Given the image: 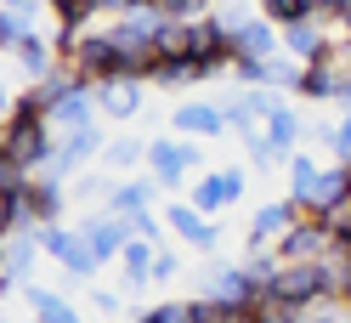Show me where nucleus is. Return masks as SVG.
I'll return each mask as SVG.
<instances>
[{"label": "nucleus", "instance_id": "f257e3e1", "mask_svg": "<svg viewBox=\"0 0 351 323\" xmlns=\"http://www.w3.org/2000/svg\"><path fill=\"white\" fill-rule=\"evenodd\" d=\"M69 69H74V80H80V85L142 80V74H136V62L119 51V40H114V34H85L80 46H74V57H69Z\"/></svg>", "mask_w": 351, "mask_h": 323}, {"label": "nucleus", "instance_id": "f03ea898", "mask_svg": "<svg viewBox=\"0 0 351 323\" xmlns=\"http://www.w3.org/2000/svg\"><path fill=\"white\" fill-rule=\"evenodd\" d=\"M0 154H6L12 165H23L29 176H34V170L51 165V154H57L51 119H23V114H12V119H6V136H0Z\"/></svg>", "mask_w": 351, "mask_h": 323}, {"label": "nucleus", "instance_id": "7ed1b4c3", "mask_svg": "<svg viewBox=\"0 0 351 323\" xmlns=\"http://www.w3.org/2000/svg\"><path fill=\"white\" fill-rule=\"evenodd\" d=\"M62 204H69L62 182H51V176H34L23 193H17V232H40V227H57Z\"/></svg>", "mask_w": 351, "mask_h": 323}, {"label": "nucleus", "instance_id": "20e7f679", "mask_svg": "<svg viewBox=\"0 0 351 323\" xmlns=\"http://www.w3.org/2000/svg\"><path fill=\"white\" fill-rule=\"evenodd\" d=\"M147 165H153L159 187H182L187 170H199V147L187 136H159V142H147Z\"/></svg>", "mask_w": 351, "mask_h": 323}, {"label": "nucleus", "instance_id": "39448f33", "mask_svg": "<svg viewBox=\"0 0 351 323\" xmlns=\"http://www.w3.org/2000/svg\"><path fill=\"white\" fill-rule=\"evenodd\" d=\"M261 295L267 289H261L244 267H221V261L204 267V300H215V307H255Z\"/></svg>", "mask_w": 351, "mask_h": 323}, {"label": "nucleus", "instance_id": "423d86ee", "mask_svg": "<svg viewBox=\"0 0 351 323\" xmlns=\"http://www.w3.org/2000/svg\"><path fill=\"white\" fill-rule=\"evenodd\" d=\"M40 250H46L51 261H62V272H69V278H91V272H97V250L85 244V232L40 227Z\"/></svg>", "mask_w": 351, "mask_h": 323}, {"label": "nucleus", "instance_id": "0eeeda50", "mask_svg": "<svg viewBox=\"0 0 351 323\" xmlns=\"http://www.w3.org/2000/svg\"><path fill=\"white\" fill-rule=\"evenodd\" d=\"M306 222V210L295 204V199H272V204H261L255 210V222H250V244L255 250H267V244H278L283 232H295Z\"/></svg>", "mask_w": 351, "mask_h": 323}, {"label": "nucleus", "instance_id": "6e6552de", "mask_svg": "<svg viewBox=\"0 0 351 323\" xmlns=\"http://www.w3.org/2000/svg\"><path fill=\"white\" fill-rule=\"evenodd\" d=\"M335 250H340V244L328 239V232L312 222V215H306L295 232H283V239H278V261H283V267H289V261H328Z\"/></svg>", "mask_w": 351, "mask_h": 323}, {"label": "nucleus", "instance_id": "1a4fd4ad", "mask_svg": "<svg viewBox=\"0 0 351 323\" xmlns=\"http://www.w3.org/2000/svg\"><path fill=\"white\" fill-rule=\"evenodd\" d=\"M85 125H97V85H74V91H62L51 102V131L57 136L85 131Z\"/></svg>", "mask_w": 351, "mask_h": 323}, {"label": "nucleus", "instance_id": "9d476101", "mask_svg": "<svg viewBox=\"0 0 351 323\" xmlns=\"http://www.w3.org/2000/svg\"><path fill=\"white\" fill-rule=\"evenodd\" d=\"M80 232H85V244L97 250V261H119L125 255V244H130V227H125V215H85L80 222Z\"/></svg>", "mask_w": 351, "mask_h": 323}, {"label": "nucleus", "instance_id": "9b49d317", "mask_svg": "<svg viewBox=\"0 0 351 323\" xmlns=\"http://www.w3.org/2000/svg\"><path fill=\"white\" fill-rule=\"evenodd\" d=\"M283 51H289L300 69H312V62H323L328 51H335V40L323 34V23H317V17H300V23H289V29H283Z\"/></svg>", "mask_w": 351, "mask_h": 323}, {"label": "nucleus", "instance_id": "f8f14e48", "mask_svg": "<svg viewBox=\"0 0 351 323\" xmlns=\"http://www.w3.org/2000/svg\"><path fill=\"white\" fill-rule=\"evenodd\" d=\"M227 46L232 57H278V23H267V17H244L238 29H227Z\"/></svg>", "mask_w": 351, "mask_h": 323}, {"label": "nucleus", "instance_id": "ddd939ff", "mask_svg": "<svg viewBox=\"0 0 351 323\" xmlns=\"http://www.w3.org/2000/svg\"><path fill=\"white\" fill-rule=\"evenodd\" d=\"M170 125H176L187 142H193V136H221V131H232V125H227V108H215V102H182V108L170 114Z\"/></svg>", "mask_w": 351, "mask_h": 323}, {"label": "nucleus", "instance_id": "4468645a", "mask_svg": "<svg viewBox=\"0 0 351 323\" xmlns=\"http://www.w3.org/2000/svg\"><path fill=\"white\" fill-rule=\"evenodd\" d=\"M97 147H102V131H97V125H85V131H69V136L57 142V154H51V170H46V176H51V182H62L69 170H80L85 159H91Z\"/></svg>", "mask_w": 351, "mask_h": 323}, {"label": "nucleus", "instance_id": "2eb2a0df", "mask_svg": "<svg viewBox=\"0 0 351 323\" xmlns=\"http://www.w3.org/2000/svg\"><path fill=\"white\" fill-rule=\"evenodd\" d=\"M97 108H102V119H136L142 114V80H108V85H97Z\"/></svg>", "mask_w": 351, "mask_h": 323}, {"label": "nucleus", "instance_id": "dca6fc26", "mask_svg": "<svg viewBox=\"0 0 351 323\" xmlns=\"http://www.w3.org/2000/svg\"><path fill=\"white\" fill-rule=\"evenodd\" d=\"M165 215H170V227L182 232V239H187L193 250H215V244H221V227H215L210 215H199L193 204H170Z\"/></svg>", "mask_w": 351, "mask_h": 323}, {"label": "nucleus", "instance_id": "f3484780", "mask_svg": "<svg viewBox=\"0 0 351 323\" xmlns=\"http://www.w3.org/2000/svg\"><path fill=\"white\" fill-rule=\"evenodd\" d=\"M340 91H346V69H340L335 57L312 62L306 80H300V97H312V102H340Z\"/></svg>", "mask_w": 351, "mask_h": 323}, {"label": "nucleus", "instance_id": "a211bd4d", "mask_svg": "<svg viewBox=\"0 0 351 323\" xmlns=\"http://www.w3.org/2000/svg\"><path fill=\"white\" fill-rule=\"evenodd\" d=\"M232 204V187H227V170H210V176L193 182V210L199 215H221Z\"/></svg>", "mask_w": 351, "mask_h": 323}, {"label": "nucleus", "instance_id": "6ab92c4d", "mask_svg": "<svg viewBox=\"0 0 351 323\" xmlns=\"http://www.w3.org/2000/svg\"><path fill=\"white\" fill-rule=\"evenodd\" d=\"M51 51H57L51 34H34V40H23L12 57H17V69H23L29 80H51V74H57V69H51Z\"/></svg>", "mask_w": 351, "mask_h": 323}, {"label": "nucleus", "instance_id": "aec40b11", "mask_svg": "<svg viewBox=\"0 0 351 323\" xmlns=\"http://www.w3.org/2000/svg\"><path fill=\"white\" fill-rule=\"evenodd\" d=\"M153 255H159V250H153L147 239H130V244H125L119 267H125V284H130V289H147V284H153Z\"/></svg>", "mask_w": 351, "mask_h": 323}, {"label": "nucleus", "instance_id": "412c9836", "mask_svg": "<svg viewBox=\"0 0 351 323\" xmlns=\"http://www.w3.org/2000/svg\"><path fill=\"white\" fill-rule=\"evenodd\" d=\"M23 295H29V307H34V318H40V323H80V312H74V307H69V300H62L57 289H40V284H29Z\"/></svg>", "mask_w": 351, "mask_h": 323}, {"label": "nucleus", "instance_id": "4be33fe9", "mask_svg": "<svg viewBox=\"0 0 351 323\" xmlns=\"http://www.w3.org/2000/svg\"><path fill=\"white\" fill-rule=\"evenodd\" d=\"M267 142L278 159H295V142H300V119L289 114V108H278V114L267 119Z\"/></svg>", "mask_w": 351, "mask_h": 323}, {"label": "nucleus", "instance_id": "5701e85b", "mask_svg": "<svg viewBox=\"0 0 351 323\" xmlns=\"http://www.w3.org/2000/svg\"><path fill=\"white\" fill-rule=\"evenodd\" d=\"M34 255H40V232H12V239H6V272L29 284V267H34Z\"/></svg>", "mask_w": 351, "mask_h": 323}, {"label": "nucleus", "instance_id": "b1692460", "mask_svg": "<svg viewBox=\"0 0 351 323\" xmlns=\"http://www.w3.org/2000/svg\"><path fill=\"white\" fill-rule=\"evenodd\" d=\"M312 222H317V227H323L335 244H351V193H340V199L328 204V210H317Z\"/></svg>", "mask_w": 351, "mask_h": 323}, {"label": "nucleus", "instance_id": "393cba45", "mask_svg": "<svg viewBox=\"0 0 351 323\" xmlns=\"http://www.w3.org/2000/svg\"><path fill=\"white\" fill-rule=\"evenodd\" d=\"M340 193H351V182H346V165H335V170H323L317 176V187H312V199H306V215H317V210H328L340 199Z\"/></svg>", "mask_w": 351, "mask_h": 323}, {"label": "nucleus", "instance_id": "a878e982", "mask_svg": "<svg viewBox=\"0 0 351 323\" xmlns=\"http://www.w3.org/2000/svg\"><path fill=\"white\" fill-rule=\"evenodd\" d=\"M153 187H159V182H125V187L108 193V210H114V215H136V210L153 204Z\"/></svg>", "mask_w": 351, "mask_h": 323}, {"label": "nucleus", "instance_id": "bb28decb", "mask_svg": "<svg viewBox=\"0 0 351 323\" xmlns=\"http://www.w3.org/2000/svg\"><path fill=\"white\" fill-rule=\"evenodd\" d=\"M317 176H323V165H317V159H306V154H295V159H289V199H295L300 210H306V199H312Z\"/></svg>", "mask_w": 351, "mask_h": 323}, {"label": "nucleus", "instance_id": "cd10ccee", "mask_svg": "<svg viewBox=\"0 0 351 323\" xmlns=\"http://www.w3.org/2000/svg\"><path fill=\"white\" fill-rule=\"evenodd\" d=\"M159 57L165 62H193V23H165L159 29Z\"/></svg>", "mask_w": 351, "mask_h": 323}, {"label": "nucleus", "instance_id": "c85d7f7f", "mask_svg": "<svg viewBox=\"0 0 351 323\" xmlns=\"http://www.w3.org/2000/svg\"><path fill=\"white\" fill-rule=\"evenodd\" d=\"M232 85H244V91H267L272 85V57H232Z\"/></svg>", "mask_w": 351, "mask_h": 323}, {"label": "nucleus", "instance_id": "c756f323", "mask_svg": "<svg viewBox=\"0 0 351 323\" xmlns=\"http://www.w3.org/2000/svg\"><path fill=\"white\" fill-rule=\"evenodd\" d=\"M153 318H159V323H210L204 295H193V300H159V307H153Z\"/></svg>", "mask_w": 351, "mask_h": 323}, {"label": "nucleus", "instance_id": "7c9ffc66", "mask_svg": "<svg viewBox=\"0 0 351 323\" xmlns=\"http://www.w3.org/2000/svg\"><path fill=\"white\" fill-rule=\"evenodd\" d=\"M261 17H267V23H278V29H289V23L317 17V12H312V0H261Z\"/></svg>", "mask_w": 351, "mask_h": 323}, {"label": "nucleus", "instance_id": "2f4dec72", "mask_svg": "<svg viewBox=\"0 0 351 323\" xmlns=\"http://www.w3.org/2000/svg\"><path fill=\"white\" fill-rule=\"evenodd\" d=\"M46 6L57 12V23H62V29H85V23H91V12H102L97 0H46Z\"/></svg>", "mask_w": 351, "mask_h": 323}, {"label": "nucleus", "instance_id": "473e14b6", "mask_svg": "<svg viewBox=\"0 0 351 323\" xmlns=\"http://www.w3.org/2000/svg\"><path fill=\"white\" fill-rule=\"evenodd\" d=\"M153 6H159V12L170 17V23H199L210 0H153Z\"/></svg>", "mask_w": 351, "mask_h": 323}, {"label": "nucleus", "instance_id": "72a5a7b5", "mask_svg": "<svg viewBox=\"0 0 351 323\" xmlns=\"http://www.w3.org/2000/svg\"><path fill=\"white\" fill-rule=\"evenodd\" d=\"M306 323H351V307L340 295H328V300H317V307H306Z\"/></svg>", "mask_w": 351, "mask_h": 323}, {"label": "nucleus", "instance_id": "f704fd0d", "mask_svg": "<svg viewBox=\"0 0 351 323\" xmlns=\"http://www.w3.org/2000/svg\"><path fill=\"white\" fill-rule=\"evenodd\" d=\"M153 80H159V85H170V91H176V85H187V80H199V69H193V62H153Z\"/></svg>", "mask_w": 351, "mask_h": 323}, {"label": "nucleus", "instance_id": "c9c22d12", "mask_svg": "<svg viewBox=\"0 0 351 323\" xmlns=\"http://www.w3.org/2000/svg\"><path fill=\"white\" fill-rule=\"evenodd\" d=\"M102 159H108V165H114V170H130V165H136V159H147V147L125 136V142H114V147H108V154H102Z\"/></svg>", "mask_w": 351, "mask_h": 323}, {"label": "nucleus", "instance_id": "e433bc0d", "mask_svg": "<svg viewBox=\"0 0 351 323\" xmlns=\"http://www.w3.org/2000/svg\"><path fill=\"white\" fill-rule=\"evenodd\" d=\"M125 227H130V239H147V244H159V222H153L147 210H136V215H125Z\"/></svg>", "mask_w": 351, "mask_h": 323}, {"label": "nucleus", "instance_id": "4c0bfd02", "mask_svg": "<svg viewBox=\"0 0 351 323\" xmlns=\"http://www.w3.org/2000/svg\"><path fill=\"white\" fill-rule=\"evenodd\" d=\"M12 232H17V193L0 187V239H12Z\"/></svg>", "mask_w": 351, "mask_h": 323}, {"label": "nucleus", "instance_id": "58836bf2", "mask_svg": "<svg viewBox=\"0 0 351 323\" xmlns=\"http://www.w3.org/2000/svg\"><path fill=\"white\" fill-rule=\"evenodd\" d=\"M176 272H182V255H170V250H159V255H153V284H170Z\"/></svg>", "mask_w": 351, "mask_h": 323}, {"label": "nucleus", "instance_id": "ea45409f", "mask_svg": "<svg viewBox=\"0 0 351 323\" xmlns=\"http://www.w3.org/2000/svg\"><path fill=\"white\" fill-rule=\"evenodd\" d=\"M328 147H335L340 159H351V108H346V119L335 125V142H328Z\"/></svg>", "mask_w": 351, "mask_h": 323}, {"label": "nucleus", "instance_id": "a19ab883", "mask_svg": "<svg viewBox=\"0 0 351 323\" xmlns=\"http://www.w3.org/2000/svg\"><path fill=\"white\" fill-rule=\"evenodd\" d=\"M102 193H114L102 176H80V199H102Z\"/></svg>", "mask_w": 351, "mask_h": 323}, {"label": "nucleus", "instance_id": "79ce46f5", "mask_svg": "<svg viewBox=\"0 0 351 323\" xmlns=\"http://www.w3.org/2000/svg\"><path fill=\"white\" fill-rule=\"evenodd\" d=\"M17 114V91H12V85H0V125H6Z\"/></svg>", "mask_w": 351, "mask_h": 323}, {"label": "nucleus", "instance_id": "37998d69", "mask_svg": "<svg viewBox=\"0 0 351 323\" xmlns=\"http://www.w3.org/2000/svg\"><path fill=\"white\" fill-rule=\"evenodd\" d=\"M227 187H232V204H238V199H244V170H238V165L227 170Z\"/></svg>", "mask_w": 351, "mask_h": 323}, {"label": "nucleus", "instance_id": "c03bdc74", "mask_svg": "<svg viewBox=\"0 0 351 323\" xmlns=\"http://www.w3.org/2000/svg\"><path fill=\"white\" fill-rule=\"evenodd\" d=\"M130 323H159V318H153V312H136V318H130Z\"/></svg>", "mask_w": 351, "mask_h": 323}, {"label": "nucleus", "instance_id": "a18cd8bd", "mask_svg": "<svg viewBox=\"0 0 351 323\" xmlns=\"http://www.w3.org/2000/svg\"><path fill=\"white\" fill-rule=\"evenodd\" d=\"M0 51H6V17H0Z\"/></svg>", "mask_w": 351, "mask_h": 323}, {"label": "nucleus", "instance_id": "49530a36", "mask_svg": "<svg viewBox=\"0 0 351 323\" xmlns=\"http://www.w3.org/2000/svg\"><path fill=\"white\" fill-rule=\"evenodd\" d=\"M0 272H6V239H0Z\"/></svg>", "mask_w": 351, "mask_h": 323}, {"label": "nucleus", "instance_id": "de8ad7c7", "mask_svg": "<svg viewBox=\"0 0 351 323\" xmlns=\"http://www.w3.org/2000/svg\"><path fill=\"white\" fill-rule=\"evenodd\" d=\"M346 182H351V159H346Z\"/></svg>", "mask_w": 351, "mask_h": 323}, {"label": "nucleus", "instance_id": "09e8293b", "mask_svg": "<svg viewBox=\"0 0 351 323\" xmlns=\"http://www.w3.org/2000/svg\"><path fill=\"white\" fill-rule=\"evenodd\" d=\"M0 323H12V318H0Z\"/></svg>", "mask_w": 351, "mask_h": 323}, {"label": "nucleus", "instance_id": "8fccbe9b", "mask_svg": "<svg viewBox=\"0 0 351 323\" xmlns=\"http://www.w3.org/2000/svg\"><path fill=\"white\" fill-rule=\"evenodd\" d=\"M346 307H351V300H346Z\"/></svg>", "mask_w": 351, "mask_h": 323}]
</instances>
